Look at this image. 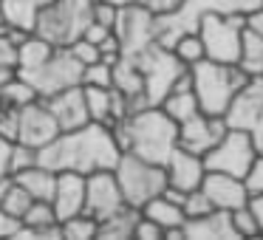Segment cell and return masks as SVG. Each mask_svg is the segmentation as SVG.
<instances>
[{
    "label": "cell",
    "mask_w": 263,
    "mask_h": 240,
    "mask_svg": "<svg viewBox=\"0 0 263 240\" xmlns=\"http://www.w3.org/2000/svg\"><path fill=\"white\" fill-rule=\"evenodd\" d=\"M122 150L114 138V130L99 122H88L74 130H63L37 150V164L48 167L54 172L74 170V172H97V170H114Z\"/></svg>",
    "instance_id": "1"
},
{
    "label": "cell",
    "mask_w": 263,
    "mask_h": 240,
    "mask_svg": "<svg viewBox=\"0 0 263 240\" xmlns=\"http://www.w3.org/2000/svg\"><path fill=\"white\" fill-rule=\"evenodd\" d=\"M114 138L122 153H133L144 161L161 164L170 158V153L178 147V125L159 108L147 105L142 110H133L122 122L110 125Z\"/></svg>",
    "instance_id": "2"
},
{
    "label": "cell",
    "mask_w": 263,
    "mask_h": 240,
    "mask_svg": "<svg viewBox=\"0 0 263 240\" xmlns=\"http://www.w3.org/2000/svg\"><path fill=\"white\" fill-rule=\"evenodd\" d=\"M190 76H193V93L198 99L201 113H210V116H223L232 96L249 79L238 68V63H215V59H206V57L198 59L195 65H190Z\"/></svg>",
    "instance_id": "3"
},
{
    "label": "cell",
    "mask_w": 263,
    "mask_h": 240,
    "mask_svg": "<svg viewBox=\"0 0 263 240\" xmlns=\"http://www.w3.org/2000/svg\"><path fill=\"white\" fill-rule=\"evenodd\" d=\"M91 3L93 0H48L37 12L34 34L48 40L51 46L65 48L82 37V29L91 23Z\"/></svg>",
    "instance_id": "4"
},
{
    "label": "cell",
    "mask_w": 263,
    "mask_h": 240,
    "mask_svg": "<svg viewBox=\"0 0 263 240\" xmlns=\"http://www.w3.org/2000/svg\"><path fill=\"white\" fill-rule=\"evenodd\" d=\"M114 175L119 181L125 204L133 206V209H142L150 198L161 195V189L167 187L164 167L153 164V161H144L133 153L119 155V161L114 164Z\"/></svg>",
    "instance_id": "5"
},
{
    "label": "cell",
    "mask_w": 263,
    "mask_h": 240,
    "mask_svg": "<svg viewBox=\"0 0 263 240\" xmlns=\"http://www.w3.org/2000/svg\"><path fill=\"white\" fill-rule=\"evenodd\" d=\"M243 26H246V14L240 12L201 14L198 23H195V31H198L201 46H204V57L215 59V63H238Z\"/></svg>",
    "instance_id": "6"
},
{
    "label": "cell",
    "mask_w": 263,
    "mask_h": 240,
    "mask_svg": "<svg viewBox=\"0 0 263 240\" xmlns=\"http://www.w3.org/2000/svg\"><path fill=\"white\" fill-rule=\"evenodd\" d=\"M130 59L139 65V71L144 76V96H147L150 105H159L173 91V82L187 71V65L170 48L159 46V43H150L147 48L133 54Z\"/></svg>",
    "instance_id": "7"
},
{
    "label": "cell",
    "mask_w": 263,
    "mask_h": 240,
    "mask_svg": "<svg viewBox=\"0 0 263 240\" xmlns=\"http://www.w3.org/2000/svg\"><path fill=\"white\" fill-rule=\"evenodd\" d=\"M201 158H204L206 170L227 172V175H235V178H246V172L252 170L257 153L249 138V130H232L229 127L221 136V142L212 150H206Z\"/></svg>",
    "instance_id": "8"
},
{
    "label": "cell",
    "mask_w": 263,
    "mask_h": 240,
    "mask_svg": "<svg viewBox=\"0 0 263 240\" xmlns=\"http://www.w3.org/2000/svg\"><path fill=\"white\" fill-rule=\"evenodd\" d=\"M26 82L37 91V96L46 99L57 91H65L71 85H80L82 65L71 57L68 48H54V54L34 71H17Z\"/></svg>",
    "instance_id": "9"
},
{
    "label": "cell",
    "mask_w": 263,
    "mask_h": 240,
    "mask_svg": "<svg viewBox=\"0 0 263 240\" xmlns=\"http://www.w3.org/2000/svg\"><path fill=\"white\" fill-rule=\"evenodd\" d=\"M114 34L122 46L125 57H133L142 48H147L150 43H156V14L139 3H125L116 12V23H114Z\"/></svg>",
    "instance_id": "10"
},
{
    "label": "cell",
    "mask_w": 263,
    "mask_h": 240,
    "mask_svg": "<svg viewBox=\"0 0 263 240\" xmlns=\"http://www.w3.org/2000/svg\"><path fill=\"white\" fill-rule=\"evenodd\" d=\"M57 133H60V125H57L54 113L48 110V105L43 102V99H34V102L23 105V108L17 110V136H14V142L40 150V147H46Z\"/></svg>",
    "instance_id": "11"
},
{
    "label": "cell",
    "mask_w": 263,
    "mask_h": 240,
    "mask_svg": "<svg viewBox=\"0 0 263 240\" xmlns=\"http://www.w3.org/2000/svg\"><path fill=\"white\" fill-rule=\"evenodd\" d=\"M125 204L122 198V189L119 181H116L114 170H97V172H88L85 175V212L97 221L119 212Z\"/></svg>",
    "instance_id": "12"
},
{
    "label": "cell",
    "mask_w": 263,
    "mask_h": 240,
    "mask_svg": "<svg viewBox=\"0 0 263 240\" xmlns=\"http://www.w3.org/2000/svg\"><path fill=\"white\" fill-rule=\"evenodd\" d=\"M227 130L229 127L223 122V116H210L198 110L195 116H190L187 122L178 125V147L190 150L195 155H204L206 150H212L221 142V136Z\"/></svg>",
    "instance_id": "13"
},
{
    "label": "cell",
    "mask_w": 263,
    "mask_h": 240,
    "mask_svg": "<svg viewBox=\"0 0 263 240\" xmlns=\"http://www.w3.org/2000/svg\"><path fill=\"white\" fill-rule=\"evenodd\" d=\"M263 113V76H249L223 110V122L232 130H249Z\"/></svg>",
    "instance_id": "14"
},
{
    "label": "cell",
    "mask_w": 263,
    "mask_h": 240,
    "mask_svg": "<svg viewBox=\"0 0 263 240\" xmlns=\"http://www.w3.org/2000/svg\"><path fill=\"white\" fill-rule=\"evenodd\" d=\"M201 192L210 198L212 209H227V212L243 206L246 198H249V189H246L243 178L227 175V172H215V170H206L204 172Z\"/></svg>",
    "instance_id": "15"
},
{
    "label": "cell",
    "mask_w": 263,
    "mask_h": 240,
    "mask_svg": "<svg viewBox=\"0 0 263 240\" xmlns=\"http://www.w3.org/2000/svg\"><path fill=\"white\" fill-rule=\"evenodd\" d=\"M204 158L184 147H176L170 153V158L164 161V178L167 187L181 189V192H190V189H198L201 181H204Z\"/></svg>",
    "instance_id": "16"
},
{
    "label": "cell",
    "mask_w": 263,
    "mask_h": 240,
    "mask_svg": "<svg viewBox=\"0 0 263 240\" xmlns=\"http://www.w3.org/2000/svg\"><path fill=\"white\" fill-rule=\"evenodd\" d=\"M51 206H54V215H57L60 221L85 212V175H82V172H74V170L57 172Z\"/></svg>",
    "instance_id": "17"
},
{
    "label": "cell",
    "mask_w": 263,
    "mask_h": 240,
    "mask_svg": "<svg viewBox=\"0 0 263 240\" xmlns=\"http://www.w3.org/2000/svg\"><path fill=\"white\" fill-rule=\"evenodd\" d=\"M43 102L48 105V110L54 113L60 125V133L63 130H74V127L88 125V110H85V96H82V85H71L65 91H57L51 96H46Z\"/></svg>",
    "instance_id": "18"
},
{
    "label": "cell",
    "mask_w": 263,
    "mask_h": 240,
    "mask_svg": "<svg viewBox=\"0 0 263 240\" xmlns=\"http://www.w3.org/2000/svg\"><path fill=\"white\" fill-rule=\"evenodd\" d=\"M184 240H240L227 209H212L201 217L184 221Z\"/></svg>",
    "instance_id": "19"
},
{
    "label": "cell",
    "mask_w": 263,
    "mask_h": 240,
    "mask_svg": "<svg viewBox=\"0 0 263 240\" xmlns=\"http://www.w3.org/2000/svg\"><path fill=\"white\" fill-rule=\"evenodd\" d=\"M12 178H14V184H20L34 201H51L54 184H57V172L54 170H48V167H43V164H31V167H26V170L14 172Z\"/></svg>",
    "instance_id": "20"
},
{
    "label": "cell",
    "mask_w": 263,
    "mask_h": 240,
    "mask_svg": "<svg viewBox=\"0 0 263 240\" xmlns=\"http://www.w3.org/2000/svg\"><path fill=\"white\" fill-rule=\"evenodd\" d=\"M136 221H139V209H133V206H122L119 212H114V215L97 221V237L99 240H130Z\"/></svg>",
    "instance_id": "21"
},
{
    "label": "cell",
    "mask_w": 263,
    "mask_h": 240,
    "mask_svg": "<svg viewBox=\"0 0 263 240\" xmlns=\"http://www.w3.org/2000/svg\"><path fill=\"white\" fill-rule=\"evenodd\" d=\"M37 12L40 6L31 0H0V14H3V29H20L34 31Z\"/></svg>",
    "instance_id": "22"
},
{
    "label": "cell",
    "mask_w": 263,
    "mask_h": 240,
    "mask_svg": "<svg viewBox=\"0 0 263 240\" xmlns=\"http://www.w3.org/2000/svg\"><path fill=\"white\" fill-rule=\"evenodd\" d=\"M85 96L88 119L99 125H114V88H97V85H82Z\"/></svg>",
    "instance_id": "23"
},
{
    "label": "cell",
    "mask_w": 263,
    "mask_h": 240,
    "mask_svg": "<svg viewBox=\"0 0 263 240\" xmlns=\"http://www.w3.org/2000/svg\"><path fill=\"white\" fill-rule=\"evenodd\" d=\"M238 68L246 76H263V37L252 31L249 26H243V34H240Z\"/></svg>",
    "instance_id": "24"
},
{
    "label": "cell",
    "mask_w": 263,
    "mask_h": 240,
    "mask_svg": "<svg viewBox=\"0 0 263 240\" xmlns=\"http://www.w3.org/2000/svg\"><path fill=\"white\" fill-rule=\"evenodd\" d=\"M54 48L48 40H43L40 34H29L23 43L17 46V71H34L46 63L54 54Z\"/></svg>",
    "instance_id": "25"
},
{
    "label": "cell",
    "mask_w": 263,
    "mask_h": 240,
    "mask_svg": "<svg viewBox=\"0 0 263 240\" xmlns=\"http://www.w3.org/2000/svg\"><path fill=\"white\" fill-rule=\"evenodd\" d=\"M139 212H142L144 217H150L153 223H159L161 229L184 226V221H187V217H184V212H181V206L173 204V201H167L164 195H156V198H150Z\"/></svg>",
    "instance_id": "26"
},
{
    "label": "cell",
    "mask_w": 263,
    "mask_h": 240,
    "mask_svg": "<svg viewBox=\"0 0 263 240\" xmlns=\"http://www.w3.org/2000/svg\"><path fill=\"white\" fill-rule=\"evenodd\" d=\"M159 108L164 110L167 116H170L176 125H181V122H187L190 116L198 113V99H195L193 91H170L164 99L159 102Z\"/></svg>",
    "instance_id": "27"
},
{
    "label": "cell",
    "mask_w": 263,
    "mask_h": 240,
    "mask_svg": "<svg viewBox=\"0 0 263 240\" xmlns=\"http://www.w3.org/2000/svg\"><path fill=\"white\" fill-rule=\"evenodd\" d=\"M34 99H40V96H37V91H34V88H31L20 74L14 76L12 82H6V85L0 88V105H6V108L20 110L23 105L34 102Z\"/></svg>",
    "instance_id": "28"
},
{
    "label": "cell",
    "mask_w": 263,
    "mask_h": 240,
    "mask_svg": "<svg viewBox=\"0 0 263 240\" xmlns=\"http://www.w3.org/2000/svg\"><path fill=\"white\" fill-rule=\"evenodd\" d=\"M60 237L63 240H91V237H97V217H91L88 212L65 217V221H60Z\"/></svg>",
    "instance_id": "29"
},
{
    "label": "cell",
    "mask_w": 263,
    "mask_h": 240,
    "mask_svg": "<svg viewBox=\"0 0 263 240\" xmlns=\"http://www.w3.org/2000/svg\"><path fill=\"white\" fill-rule=\"evenodd\" d=\"M170 51L181 59L184 65H195L198 59H204V46H201V37L198 31H184V34L176 37V43L170 46Z\"/></svg>",
    "instance_id": "30"
},
{
    "label": "cell",
    "mask_w": 263,
    "mask_h": 240,
    "mask_svg": "<svg viewBox=\"0 0 263 240\" xmlns=\"http://www.w3.org/2000/svg\"><path fill=\"white\" fill-rule=\"evenodd\" d=\"M80 85L110 88V85H114V65L102 63V59H97V63H91V65H82V76H80Z\"/></svg>",
    "instance_id": "31"
},
{
    "label": "cell",
    "mask_w": 263,
    "mask_h": 240,
    "mask_svg": "<svg viewBox=\"0 0 263 240\" xmlns=\"http://www.w3.org/2000/svg\"><path fill=\"white\" fill-rule=\"evenodd\" d=\"M31 195L26 192L23 187H20V184H14V178H12V187L6 189V195H3V198H0V206H3V209L9 212V215H14V217H23V212L29 209L31 206Z\"/></svg>",
    "instance_id": "32"
},
{
    "label": "cell",
    "mask_w": 263,
    "mask_h": 240,
    "mask_svg": "<svg viewBox=\"0 0 263 240\" xmlns=\"http://www.w3.org/2000/svg\"><path fill=\"white\" fill-rule=\"evenodd\" d=\"M37 164V150L29 147V144H20V142H12V150H9V172H20L26 167Z\"/></svg>",
    "instance_id": "33"
},
{
    "label": "cell",
    "mask_w": 263,
    "mask_h": 240,
    "mask_svg": "<svg viewBox=\"0 0 263 240\" xmlns=\"http://www.w3.org/2000/svg\"><path fill=\"white\" fill-rule=\"evenodd\" d=\"M181 212H184V217H201V215H206V212H212V204H210V198H206L204 192H201V187L198 189H190L187 195H184V204H181Z\"/></svg>",
    "instance_id": "34"
},
{
    "label": "cell",
    "mask_w": 263,
    "mask_h": 240,
    "mask_svg": "<svg viewBox=\"0 0 263 240\" xmlns=\"http://www.w3.org/2000/svg\"><path fill=\"white\" fill-rule=\"evenodd\" d=\"M229 217H232V226H235V232H238V237H257V234H260V229H257L252 212L246 209V204L238 206V209H232Z\"/></svg>",
    "instance_id": "35"
},
{
    "label": "cell",
    "mask_w": 263,
    "mask_h": 240,
    "mask_svg": "<svg viewBox=\"0 0 263 240\" xmlns=\"http://www.w3.org/2000/svg\"><path fill=\"white\" fill-rule=\"evenodd\" d=\"M65 48H68L71 57H74L80 65H91V63H97V59H99V48L93 46L91 40H85V37H77V40L68 43Z\"/></svg>",
    "instance_id": "36"
},
{
    "label": "cell",
    "mask_w": 263,
    "mask_h": 240,
    "mask_svg": "<svg viewBox=\"0 0 263 240\" xmlns=\"http://www.w3.org/2000/svg\"><path fill=\"white\" fill-rule=\"evenodd\" d=\"M116 12H119V6L110 3V0H93L91 3V20L99 23V26H108V29H114Z\"/></svg>",
    "instance_id": "37"
},
{
    "label": "cell",
    "mask_w": 263,
    "mask_h": 240,
    "mask_svg": "<svg viewBox=\"0 0 263 240\" xmlns=\"http://www.w3.org/2000/svg\"><path fill=\"white\" fill-rule=\"evenodd\" d=\"M130 240H164V229L139 212V221H136V226H133V237Z\"/></svg>",
    "instance_id": "38"
},
{
    "label": "cell",
    "mask_w": 263,
    "mask_h": 240,
    "mask_svg": "<svg viewBox=\"0 0 263 240\" xmlns=\"http://www.w3.org/2000/svg\"><path fill=\"white\" fill-rule=\"evenodd\" d=\"M20 229H23V221L9 215V212L0 206V240H17Z\"/></svg>",
    "instance_id": "39"
},
{
    "label": "cell",
    "mask_w": 263,
    "mask_h": 240,
    "mask_svg": "<svg viewBox=\"0 0 263 240\" xmlns=\"http://www.w3.org/2000/svg\"><path fill=\"white\" fill-rule=\"evenodd\" d=\"M0 136L9 142H14V136H17V110L6 108V105H0Z\"/></svg>",
    "instance_id": "40"
},
{
    "label": "cell",
    "mask_w": 263,
    "mask_h": 240,
    "mask_svg": "<svg viewBox=\"0 0 263 240\" xmlns=\"http://www.w3.org/2000/svg\"><path fill=\"white\" fill-rule=\"evenodd\" d=\"M144 6L156 14V17H167V14L178 12L184 6V0H142Z\"/></svg>",
    "instance_id": "41"
},
{
    "label": "cell",
    "mask_w": 263,
    "mask_h": 240,
    "mask_svg": "<svg viewBox=\"0 0 263 240\" xmlns=\"http://www.w3.org/2000/svg\"><path fill=\"white\" fill-rule=\"evenodd\" d=\"M243 184H246L249 192H263V155H257V158H255V164H252L249 172H246Z\"/></svg>",
    "instance_id": "42"
},
{
    "label": "cell",
    "mask_w": 263,
    "mask_h": 240,
    "mask_svg": "<svg viewBox=\"0 0 263 240\" xmlns=\"http://www.w3.org/2000/svg\"><path fill=\"white\" fill-rule=\"evenodd\" d=\"M0 65H14L17 68V46L6 37V31H0Z\"/></svg>",
    "instance_id": "43"
},
{
    "label": "cell",
    "mask_w": 263,
    "mask_h": 240,
    "mask_svg": "<svg viewBox=\"0 0 263 240\" xmlns=\"http://www.w3.org/2000/svg\"><path fill=\"white\" fill-rule=\"evenodd\" d=\"M246 209L252 212V217H255L257 229H260V234H263V192H249V198H246Z\"/></svg>",
    "instance_id": "44"
},
{
    "label": "cell",
    "mask_w": 263,
    "mask_h": 240,
    "mask_svg": "<svg viewBox=\"0 0 263 240\" xmlns=\"http://www.w3.org/2000/svg\"><path fill=\"white\" fill-rule=\"evenodd\" d=\"M110 31H114V29H108V26H99V23H93V20H91V23L82 29V37H85V40H91L93 46H99V43H102L105 37L110 34Z\"/></svg>",
    "instance_id": "45"
},
{
    "label": "cell",
    "mask_w": 263,
    "mask_h": 240,
    "mask_svg": "<svg viewBox=\"0 0 263 240\" xmlns=\"http://www.w3.org/2000/svg\"><path fill=\"white\" fill-rule=\"evenodd\" d=\"M249 138H252V144H255V153L263 155V113L257 116V122L249 127Z\"/></svg>",
    "instance_id": "46"
},
{
    "label": "cell",
    "mask_w": 263,
    "mask_h": 240,
    "mask_svg": "<svg viewBox=\"0 0 263 240\" xmlns=\"http://www.w3.org/2000/svg\"><path fill=\"white\" fill-rule=\"evenodd\" d=\"M9 150H12V142L0 136V178L12 175V172H9Z\"/></svg>",
    "instance_id": "47"
},
{
    "label": "cell",
    "mask_w": 263,
    "mask_h": 240,
    "mask_svg": "<svg viewBox=\"0 0 263 240\" xmlns=\"http://www.w3.org/2000/svg\"><path fill=\"white\" fill-rule=\"evenodd\" d=\"M246 26H249L252 31H257V34L263 37V6H260V9H255V12H249V14H246Z\"/></svg>",
    "instance_id": "48"
},
{
    "label": "cell",
    "mask_w": 263,
    "mask_h": 240,
    "mask_svg": "<svg viewBox=\"0 0 263 240\" xmlns=\"http://www.w3.org/2000/svg\"><path fill=\"white\" fill-rule=\"evenodd\" d=\"M14 76H17V68H14V65H0V88L6 85V82H12Z\"/></svg>",
    "instance_id": "49"
},
{
    "label": "cell",
    "mask_w": 263,
    "mask_h": 240,
    "mask_svg": "<svg viewBox=\"0 0 263 240\" xmlns=\"http://www.w3.org/2000/svg\"><path fill=\"white\" fill-rule=\"evenodd\" d=\"M31 3H37V6H43V3H48V0H31Z\"/></svg>",
    "instance_id": "50"
}]
</instances>
